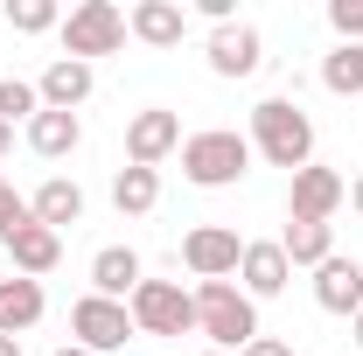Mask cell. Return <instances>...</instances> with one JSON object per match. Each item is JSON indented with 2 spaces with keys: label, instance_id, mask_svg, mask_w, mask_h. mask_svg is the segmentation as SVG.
Segmentation results:
<instances>
[{
  "label": "cell",
  "instance_id": "cell-3",
  "mask_svg": "<svg viewBox=\"0 0 363 356\" xmlns=\"http://www.w3.org/2000/svg\"><path fill=\"white\" fill-rule=\"evenodd\" d=\"M182 175L196 189H230V182L252 175V140L230 133V126H210V133L182 140Z\"/></svg>",
  "mask_w": 363,
  "mask_h": 356
},
{
  "label": "cell",
  "instance_id": "cell-25",
  "mask_svg": "<svg viewBox=\"0 0 363 356\" xmlns=\"http://www.w3.org/2000/svg\"><path fill=\"white\" fill-rule=\"evenodd\" d=\"M328 28L342 43H363V0H328Z\"/></svg>",
  "mask_w": 363,
  "mask_h": 356
},
{
  "label": "cell",
  "instance_id": "cell-15",
  "mask_svg": "<svg viewBox=\"0 0 363 356\" xmlns=\"http://www.w3.org/2000/svg\"><path fill=\"white\" fill-rule=\"evenodd\" d=\"M126 28H133L147 49H175L189 35V7L182 0H140L133 14H126Z\"/></svg>",
  "mask_w": 363,
  "mask_h": 356
},
{
  "label": "cell",
  "instance_id": "cell-22",
  "mask_svg": "<svg viewBox=\"0 0 363 356\" xmlns=\"http://www.w3.org/2000/svg\"><path fill=\"white\" fill-rule=\"evenodd\" d=\"M321 84L335 98H363V43H335V56H321Z\"/></svg>",
  "mask_w": 363,
  "mask_h": 356
},
{
  "label": "cell",
  "instance_id": "cell-20",
  "mask_svg": "<svg viewBox=\"0 0 363 356\" xmlns=\"http://www.w3.org/2000/svg\"><path fill=\"white\" fill-rule=\"evenodd\" d=\"M279 252H286V266H321V259H335V230L294 217L286 230H279Z\"/></svg>",
  "mask_w": 363,
  "mask_h": 356
},
{
  "label": "cell",
  "instance_id": "cell-6",
  "mask_svg": "<svg viewBox=\"0 0 363 356\" xmlns=\"http://www.w3.org/2000/svg\"><path fill=\"white\" fill-rule=\"evenodd\" d=\"M140 328H133V314H126V301H105V294H84L77 308H70V343L91 356H112V350H126Z\"/></svg>",
  "mask_w": 363,
  "mask_h": 356
},
{
  "label": "cell",
  "instance_id": "cell-31",
  "mask_svg": "<svg viewBox=\"0 0 363 356\" xmlns=\"http://www.w3.org/2000/svg\"><path fill=\"white\" fill-rule=\"evenodd\" d=\"M7 147H14V126H7V119H0V154H7Z\"/></svg>",
  "mask_w": 363,
  "mask_h": 356
},
{
  "label": "cell",
  "instance_id": "cell-26",
  "mask_svg": "<svg viewBox=\"0 0 363 356\" xmlns=\"http://www.w3.org/2000/svg\"><path fill=\"white\" fill-rule=\"evenodd\" d=\"M21 223H35V210L14 196V182L0 175V238H7V230H21Z\"/></svg>",
  "mask_w": 363,
  "mask_h": 356
},
{
  "label": "cell",
  "instance_id": "cell-4",
  "mask_svg": "<svg viewBox=\"0 0 363 356\" xmlns=\"http://www.w3.org/2000/svg\"><path fill=\"white\" fill-rule=\"evenodd\" d=\"M126 314H133L140 335H161V343H168V335H196V294L175 287V279H140Z\"/></svg>",
  "mask_w": 363,
  "mask_h": 356
},
{
  "label": "cell",
  "instance_id": "cell-27",
  "mask_svg": "<svg viewBox=\"0 0 363 356\" xmlns=\"http://www.w3.org/2000/svg\"><path fill=\"white\" fill-rule=\"evenodd\" d=\"M238 356H294V350H286L279 335H252V343H245V350H238Z\"/></svg>",
  "mask_w": 363,
  "mask_h": 356
},
{
  "label": "cell",
  "instance_id": "cell-17",
  "mask_svg": "<svg viewBox=\"0 0 363 356\" xmlns=\"http://www.w3.org/2000/svg\"><path fill=\"white\" fill-rule=\"evenodd\" d=\"M28 210H35V223H49V230L63 238L70 223H84V189H77L70 175H49L43 189L28 196Z\"/></svg>",
  "mask_w": 363,
  "mask_h": 356
},
{
  "label": "cell",
  "instance_id": "cell-8",
  "mask_svg": "<svg viewBox=\"0 0 363 356\" xmlns=\"http://www.w3.org/2000/svg\"><path fill=\"white\" fill-rule=\"evenodd\" d=\"M245 259V238L230 230V223H196L189 238H182V266L196 272V279H230Z\"/></svg>",
  "mask_w": 363,
  "mask_h": 356
},
{
  "label": "cell",
  "instance_id": "cell-14",
  "mask_svg": "<svg viewBox=\"0 0 363 356\" xmlns=\"http://www.w3.org/2000/svg\"><path fill=\"white\" fill-rule=\"evenodd\" d=\"M147 279L133 245H105L98 259H91V294H105V301H133V287Z\"/></svg>",
  "mask_w": 363,
  "mask_h": 356
},
{
  "label": "cell",
  "instance_id": "cell-9",
  "mask_svg": "<svg viewBox=\"0 0 363 356\" xmlns=\"http://www.w3.org/2000/svg\"><path fill=\"white\" fill-rule=\"evenodd\" d=\"M259 63H266V35H259L252 21L210 28V70H217V77H252Z\"/></svg>",
  "mask_w": 363,
  "mask_h": 356
},
{
  "label": "cell",
  "instance_id": "cell-28",
  "mask_svg": "<svg viewBox=\"0 0 363 356\" xmlns=\"http://www.w3.org/2000/svg\"><path fill=\"white\" fill-rule=\"evenodd\" d=\"M0 356H21V335H0Z\"/></svg>",
  "mask_w": 363,
  "mask_h": 356
},
{
  "label": "cell",
  "instance_id": "cell-18",
  "mask_svg": "<svg viewBox=\"0 0 363 356\" xmlns=\"http://www.w3.org/2000/svg\"><path fill=\"white\" fill-rule=\"evenodd\" d=\"M43 279H21V272H14V279H0V335H28V328H35V321H43Z\"/></svg>",
  "mask_w": 363,
  "mask_h": 356
},
{
  "label": "cell",
  "instance_id": "cell-11",
  "mask_svg": "<svg viewBox=\"0 0 363 356\" xmlns=\"http://www.w3.org/2000/svg\"><path fill=\"white\" fill-rule=\"evenodd\" d=\"M238 279H245V294L252 301H272V294H286V252H279V238H259V245H245V259H238Z\"/></svg>",
  "mask_w": 363,
  "mask_h": 356
},
{
  "label": "cell",
  "instance_id": "cell-1",
  "mask_svg": "<svg viewBox=\"0 0 363 356\" xmlns=\"http://www.w3.org/2000/svg\"><path fill=\"white\" fill-rule=\"evenodd\" d=\"M252 154L272 161V168H286V175H301L308 161H315V119L294 105V98H259L252 105Z\"/></svg>",
  "mask_w": 363,
  "mask_h": 356
},
{
  "label": "cell",
  "instance_id": "cell-5",
  "mask_svg": "<svg viewBox=\"0 0 363 356\" xmlns=\"http://www.w3.org/2000/svg\"><path fill=\"white\" fill-rule=\"evenodd\" d=\"M126 35H133V28H126V14H119L112 0H77V7L63 14V56H77V63L112 56Z\"/></svg>",
  "mask_w": 363,
  "mask_h": 356
},
{
  "label": "cell",
  "instance_id": "cell-23",
  "mask_svg": "<svg viewBox=\"0 0 363 356\" xmlns=\"http://www.w3.org/2000/svg\"><path fill=\"white\" fill-rule=\"evenodd\" d=\"M7 28L14 35H49V28H63V7L56 0H7Z\"/></svg>",
  "mask_w": 363,
  "mask_h": 356
},
{
  "label": "cell",
  "instance_id": "cell-24",
  "mask_svg": "<svg viewBox=\"0 0 363 356\" xmlns=\"http://www.w3.org/2000/svg\"><path fill=\"white\" fill-rule=\"evenodd\" d=\"M43 112V91L28 84V77H0V119L14 126V119H35Z\"/></svg>",
  "mask_w": 363,
  "mask_h": 356
},
{
  "label": "cell",
  "instance_id": "cell-32",
  "mask_svg": "<svg viewBox=\"0 0 363 356\" xmlns=\"http://www.w3.org/2000/svg\"><path fill=\"white\" fill-rule=\"evenodd\" d=\"M56 356H91V350H77V343H63V350H56Z\"/></svg>",
  "mask_w": 363,
  "mask_h": 356
},
{
  "label": "cell",
  "instance_id": "cell-30",
  "mask_svg": "<svg viewBox=\"0 0 363 356\" xmlns=\"http://www.w3.org/2000/svg\"><path fill=\"white\" fill-rule=\"evenodd\" d=\"M350 203H357V217H363V175H357V182H350Z\"/></svg>",
  "mask_w": 363,
  "mask_h": 356
},
{
  "label": "cell",
  "instance_id": "cell-2",
  "mask_svg": "<svg viewBox=\"0 0 363 356\" xmlns=\"http://www.w3.org/2000/svg\"><path fill=\"white\" fill-rule=\"evenodd\" d=\"M196 335H210V350L238 356L259 335V301L238 279H196Z\"/></svg>",
  "mask_w": 363,
  "mask_h": 356
},
{
  "label": "cell",
  "instance_id": "cell-13",
  "mask_svg": "<svg viewBox=\"0 0 363 356\" xmlns=\"http://www.w3.org/2000/svg\"><path fill=\"white\" fill-rule=\"evenodd\" d=\"M0 245H7V259H14L21 279H43V272H56V259H63V238H56L49 223H21V230H7Z\"/></svg>",
  "mask_w": 363,
  "mask_h": 356
},
{
  "label": "cell",
  "instance_id": "cell-16",
  "mask_svg": "<svg viewBox=\"0 0 363 356\" xmlns=\"http://www.w3.org/2000/svg\"><path fill=\"white\" fill-rule=\"evenodd\" d=\"M91 84H98V77H91V63H77V56H56V63H49L43 70V112H77V105H84L91 98Z\"/></svg>",
  "mask_w": 363,
  "mask_h": 356
},
{
  "label": "cell",
  "instance_id": "cell-12",
  "mask_svg": "<svg viewBox=\"0 0 363 356\" xmlns=\"http://www.w3.org/2000/svg\"><path fill=\"white\" fill-rule=\"evenodd\" d=\"M315 301L328 314H357L363 308V259H342V252L321 259L315 266Z\"/></svg>",
  "mask_w": 363,
  "mask_h": 356
},
{
  "label": "cell",
  "instance_id": "cell-29",
  "mask_svg": "<svg viewBox=\"0 0 363 356\" xmlns=\"http://www.w3.org/2000/svg\"><path fill=\"white\" fill-rule=\"evenodd\" d=\"M350 335H357V350H363V308H357V314H350Z\"/></svg>",
  "mask_w": 363,
  "mask_h": 356
},
{
  "label": "cell",
  "instance_id": "cell-19",
  "mask_svg": "<svg viewBox=\"0 0 363 356\" xmlns=\"http://www.w3.org/2000/svg\"><path fill=\"white\" fill-rule=\"evenodd\" d=\"M77 140H84V119H77V112H35V119H28V147H35L43 161L77 154Z\"/></svg>",
  "mask_w": 363,
  "mask_h": 356
},
{
  "label": "cell",
  "instance_id": "cell-10",
  "mask_svg": "<svg viewBox=\"0 0 363 356\" xmlns=\"http://www.w3.org/2000/svg\"><path fill=\"white\" fill-rule=\"evenodd\" d=\"M342 196H350V182L335 175V168H321V161H308L301 175H294V196H286V210L308 223H328L335 210H342Z\"/></svg>",
  "mask_w": 363,
  "mask_h": 356
},
{
  "label": "cell",
  "instance_id": "cell-7",
  "mask_svg": "<svg viewBox=\"0 0 363 356\" xmlns=\"http://www.w3.org/2000/svg\"><path fill=\"white\" fill-rule=\"evenodd\" d=\"M168 154H182V112L147 105L126 119V168H161Z\"/></svg>",
  "mask_w": 363,
  "mask_h": 356
},
{
  "label": "cell",
  "instance_id": "cell-21",
  "mask_svg": "<svg viewBox=\"0 0 363 356\" xmlns=\"http://www.w3.org/2000/svg\"><path fill=\"white\" fill-rule=\"evenodd\" d=\"M112 203H119V217H147L161 203V175L154 168H119L112 175Z\"/></svg>",
  "mask_w": 363,
  "mask_h": 356
},
{
  "label": "cell",
  "instance_id": "cell-33",
  "mask_svg": "<svg viewBox=\"0 0 363 356\" xmlns=\"http://www.w3.org/2000/svg\"><path fill=\"white\" fill-rule=\"evenodd\" d=\"M203 356H224V350H203Z\"/></svg>",
  "mask_w": 363,
  "mask_h": 356
}]
</instances>
